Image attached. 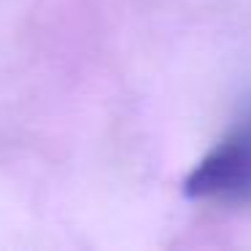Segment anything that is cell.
<instances>
[{"label": "cell", "mask_w": 251, "mask_h": 251, "mask_svg": "<svg viewBox=\"0 0 251 251\" xmlns=\"http://www.w3.org/2000/svg\"><path fill=\"white\" fill-rule=\"evenodd\" d=\"M184 195L213 205H251V103L186 173Z\"/></svg>", "instance_id": "6da1fadb"}]
</instances>
